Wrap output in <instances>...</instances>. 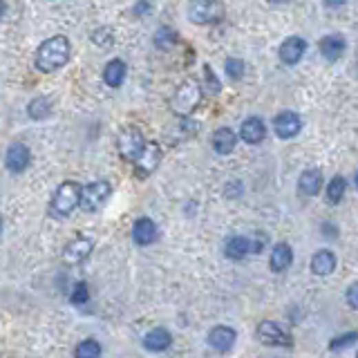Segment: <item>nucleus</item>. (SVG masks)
<instances>
[{
	"label": "nucleus",
	"mask_w": 358,
	"mask_h": 358,
	"mask_svg": "<svg viewBox=\"0 0 358 358\" xmlns=\"http://www.w3.org/2000/svg\"><path fill=\"white\" fill-rule=\"evenodd\" d=\"M143 146H146V139H143V134L137 130V128H125L121 130L119 139H116V148H119V155L125 159V161H137Z\"/></svg>",
	"instance_id": "obj_5"
},
{
	"label": "nucleus",
	"mask_w": 358,
	"mask_h": 358,
	"mask_svg": "<svg viewBox=\"0 0 358 358\" xmlns=\"http://www.w3.org/2000/svg\"><path fill=\"white\" fill-rule=\"evenodd\" d=\"M336 268V255L331 251H318L311 257V271L316 275H329Z\"/></svg>",
	"instance_id": "obj_21"
},
{
	"label": "nucleus",
	"mask_w": 358,
	"mask_h": 358,
	"mask_svg": "<svg viewBox=\"0 0 358 358\" xmlns=\"http://www.w3.org/2000/svg\"><path fill=\"white\" fill-rule=\"evenodd\" d=\"M322 188V173L318 168H309L304 170V173L300 175V182H298V191L300 195L304 197H313L318 195Z\"/></svg>",
	"instance_id": "obj_15"
},
{
	"label": "nucleus",
	"mask_w": 358,
	"mask_h": 358,
	"mask_svg": "<svg viewBox=\"0 0 358 358\" xmlns=\"http://www.w3.org/2000/svg\"><path fill=\"white\" fill-rule=\"evenodd\" d=\"M264 246H266V235L262 231H257L249 238V253H260Z\"/></svg>",
	"instance_id": "obj_29"
},
{
	"label": "nucleus",
	"mask_w": 358,
	"mask_h": 358,
	"mask_svg": "<svg viewBox=\"0 0 358 358\" xmlns=\"http://www.w3.org/2000/svg\"><path fill=\"white\" fill-rule=\"evenodd\" d=\"M5 164L12 173H23V170L30 166V150H27L25 143L16 141L9 146L7 155H5Z\"/></svg>",
	"instance_id": "obj_12"
},
{
	"label": "nucleus",
	"mask_w": 358,
	"mask_h": 358,
	"mask_svg": "<svg viewBox=\"0 0 358 358\" xmlns=\"http://www.w3.org/2000/svg\"><path fill=\"white\" fill-rule=\"evenodd\" d=\"M81 200V186L76 182H63L52 197V213L54 215H70L78 206Z\"/></svg>",
	"instance_id": "obj_3"
},
{
	"label": "nucleus",
	"mask_w": 358,
	"mask_h": 358,
	"mask_svg": "<svg viewBox=\"0 0 358 358\" xmlns=\"http://www.w3.org/2000/svg\"><path fill=\"white\" fill-rule=\"evenodd\" d=\"M92 41L96 45H112V32L110 30H98L96 34H92Z\"/></svg>",
	"instance_id": "obj_31"
},
{
	"label": "nucleus",
	"mask_w": 358,
	"mask_h": 358,
	"mask_svg": "<svg viewBox=\"0 0 358 358\" xmlns=\"http://www.w3.org/2000/svg\"><path fill=\"white\" fill-rule=\"evenodd\" d=\"M87 300H90V289H87V284H85V282H76L74 289H72V293H70V302L76 304V307H81V304H85Z\"/></svg>",
	"instance_id": "obj_27"
},
{
	"label": "nucleus",
	"mask_w": 358,
	"mask_h": 358,
	"mask_svg": "<svg viewBox=\"0 0 358 358\" xmlns=\"http://www.w3.org/2000/svg\"><path fill=\"white\" fill-rule=\"evenodd\" d=\"M101 356V345L96 340H83L78 347H76V358H98Z\"/></svg>",
	"instance_id": "obj_26"
},
{
	"label": "nucleus",
	"mask_w": 358,
	"mask_h": 358,
	"mask_svg": "<svg viewBox=\"0 0 358 358\" xmlns=\"http://www.w3.org/2000/svg\"><path fill=\"white\" fill-rule=\"evenodd\" d=\"M132 240L137 242L139 246L152 244V242L157 240V227H155V222L148 220V218H141V220L134 222V227H132Z\"/></svg>",
	"instance_id": "obj_14"
},
{
	"label": "nucleus",
	"mask_w": 358,
	"mask_h": 358,
	"mask_svg": "<svg viewBox=\"0 0 358 358\" xmlns=\"http://www.w3.org/2000/svg\"><path fill=\"white\" fill-rule=\"evenodd\" d=\"M3 12H5V5H3V3H0V16H3Z\"/></svg>",
	"instance_id": "obj_35"
},
{
	"label": "nucleus",
	"mask_w": 358,
	"mask_h": 358,
	"mask_svg": "<svg viewBox=\"0 0 358 358\" xmlns=\"http://www.w3.org/2000/svg\"><path fill=\"white\" fill-rule=\"evenodd\" d=\"M227 74H229L233 81L242 78V74H244V63H242L240 59H229V61H227Z\"/></svg>",
	"instance_id": "obj_30"
},
{
	"label": "nucleus",
	"mask_w": 358,
	"mask_h": 358,
	"mask_svg": "<svg viewBox=\"0 0 358 358\" xmlns=\"http://www.w3.org/2000/svg\"><path fill=\"white\" fill-rule=\"evenodd\" d=\"M300 128H302L300 116L295 114V112H291V110H284V112H280L273 119V130H275V134L280 139H291V137H295V134L300 132Z\"/></svg>",
	"instance_id": "obj_9"
},
{
	"label": "nucleus",
	"mask_w": 358,
	"mask_h": 358,
	"mask_svg": "<svg viewBox=\"0 0 358 358\" xmlns=\"http://www.w3.org/2000/svg\"><path fill=\"white\" fill-rule=\"evenodd\" d=\"M354 343H356V334L352 331V334H345V336H340L338 340H334V343H331V349L347 347V345H354Z\"/></svg>",
	"instance_id": "obj_33"
},
{
	"label": "nucleus",
	"mask_w": 358,
	"mask_h": 358,
	"mask_svg": "<svg viewBox=\"0 0 358 358\" xmlns=\"http://www.w3.org/2000/svg\"><path fill=\"white\" fill-rule=\"evenodd\" d=\"M224 253L231 260H242L244 255H249V238H242V235H235L227 242V249H224Z\"/></svg>",
	"instance_id": "obj_23"
},
{
	"label": "nucleus",
	"mask_w": 358,
	"mask_h": 358,
	"mask_svg": "<svg viewBox=\"0 0 358 358\" xmlns=\"http://www.w3.org/2000/svg\"><path fill=\"white\" fill-rule=\"evenodd\" d=\"M320 52L327 61H338L345 54V39L340 34H329L320 41Z\"/></svg>",
	"instance_id": "obj_16"
},
{
	"label": "nucleus",
	"mask_w": 358,
	"mask_h": 358,
	"mask_svg": "<svg viewBox=\"0 0 358 358\" xmlns=\"http://www.w3.org/2000/svg\"><path fill=\"white\" fill-rule=\"evenodd\" d=\"M200 101H202V83L195 78H188L177 87V92L173 96V112L186 116L200 105Z\"/></svg>",
	"instance_id": "obj_2"
},
{
	"label": "nucleus",
	"mask_w": 358,
	"mask_h": 358,
	"mask_svg": "<svg viewBox=\"0 0 358 358\" xmlns=\"http://www.w3.org/2000/svg\"><path fill=\"white\" fill-rule=\"evenodd\" d=\"M347 300H349V307H356L358 300H356V284H352L347 289Z\"/></svg>",
	"instance_id": "obj_34"
},
{
	"label": "nucleus",
	"mask_w": 358,
	"mask_h": 358,
	"mask_svg": "<svg viewBox=\"0 0 358 358\" xmlns=\"http://www.w3.org/2000/svg\"><path fill=\"white\" fill-rule=\"evenodd\" d=\"M110 193H112V188H110V184H107V182H92V184H87V186L81 188L78 206L85 213H94V211H98L107 202Z\"/></svg>",
	"instance_id": "obj_4"
},
{
	"label": "nucleus",
	"mask_w": 358,
	"mask_h": 358,
	"mask_svg": "<svg viewBox=\"0 0 358 358\" xmlns=\"http://www.w3.org/2000/svg\"><path fill=\"white\" fill-rule=\"evenodd\" d=\"M264 134H266V128H264L262 119H257V116H251V119H246L240 128V137L246 143H260L264 139Z\"/></svg>",
	"instance_id": "obj_18"
},
{
	"label": "nucleus",
	"mask_w": 358,
	"mask_h": 358,
	"mask_svg": "<svg viewBox=\"0 0 358 358\" xmlns=\"http://www.w3.org/2000/svg\"><path fill=\"white\" fill-rule=\"evenodd\" d=\"M257 338H260V343L271 345V347H289L291 345V336L273 320L260 322L257 325Z\"/></svg>",
	"instance_id": "obj_6"
},
{
	"label": "nucleus",
	"mask_w": 358,
	"mask_h": 358,
	"mask_svg": "<svg viewBox=\"0 0 358 358\" xmlns=\"http://www.w3.org/2000/svg\"><path fill=\"white\" fill-rule=\"evenodd\" d=\"M307 52V41L300 39V36H289L282 45H280V61L286 65H295Z\"/></svg>",
	"instance_id": "obj_11"
},
{
	"label": "nucleus",
	"mask_w": 358,
	"mask_h": 358,
	"mask_svg": "<svg viewBox=\"0 0 358 358\" xmlns=\"http://www.w3.org/2000/svg\"><path fill=\"white\" fill-rule=\"evenodd\" d=\"M92 240L90 238H74L72 242H67V246L63 249V260L67 264H76V262H83V260L92 253Z\"/></svg>",
	"instance_id": "obj_10"
},
{
	"label": "nucleus",
	"mask_w": 358,
	"mask_h": 358,
	"mask_svg": "<svg viewBox=\"0 0 358 358\" xmlns=\"http://www.w3.org/2000/svg\"><path fill=\"white\" fill-rule=\"evenodd\" d=\"M123 78H125V63L119 61V59H114V61L107 63L105 70H103V81H105V83L110 87H119L123 83Z\"/></svg>",
	"instance_id": "obj_22"
},
{
	"label": "nucleus",
	"mask_w": 358,
	"mask_h": 358,
	"mask_svg": "<svg viewBox=\"0 0 358 358\" xmlns=\"http://www.w3.org/2000/svg\"><path fill=\"white\" fill-rule=\"evenodd\" d=\"M345 188H347V182L343 177H334L327 186V200L331 204H338L343 202V195H345Z\"/></svg>",
	"instance_id": "obj_25"
},
{
	"label": "nucleus",
	"mask_w": 358,
	"mask_h": 358,
	"mask_svg": "<svg viewBox=\"0 0 358 358\" xmlns=\"http://www.w3.org/2000/svg\"><path fill=\"white\" fill-rule=\"evenodd\" d=\"M0 231H3V220H0Z\"/></svg>",
	"instance_id": "obj_36"
},
{
	"label": "nucleus",
	"mask_w": 358,
	"mask_h": 358,
	"mask_svg": "<svg viewBox=\"0 0 358 358\" xmlns=\"http://www.w3.org/2000/svg\"><path fill=\"white\" fill-rule=\"evenodd\" d=\"M159 159H161V146L155 141H146V146H143L139 159L134 161V170H137V175L141 179H146L152 170L159 166Z\"/></svg>",
	"instance_id": "obj_8"
},
{
	"label": "nucleus",
	"mask_w": 358,
	"mask_h": 358,
	"mask_svg": "<svg viewBox=\"0 0 358 358\" xmlns=\"http://www.w3.org/2000/svg\"><path fill=\"white\" fill-rule=\"evenodd\" d=\"M222 3H211V0H200V3L188 5V18L195 25H209L213 21H218L222 16Z\"/></svg>",
	"instance_id": "obj_7"
},
{
	"label": "nucleus",
	"mask_w": 358,
	"mask_h": 358,
	"mask_svg": "<svg viewBox=\"0 0 358 358\" xmlns=\"http://www.w3.org/2000/svg\"><path fill=\"white\" fill-rule=\"evenodd\" d=\"M235 331L231 327H213L209 331V345L213 349H218V352H229L235 345Z\"/></svg>",
	"instance_id": "obj_13"
},
{
	"label": "nucleus",
	"mask_w": 358,
	"mask_h": 358,
	"mask_svg": "<svg viewBox=\"0 0 358 358\" xmlns=\"http://www.w3.org/2000/svg\"><path fill=\"white\" fill-rule=\"evenodd\" d=\"M175 41H177V34H175V30H170V27H161V30L157 32V36H155L157 48H168V45L175 43Z\"/></svg>",
	"instance_id": "obj_28"
},
{
	"label": "nucleus",
	"mask_w": 358,
	"mask_h": 358,
	"mask_svg": "<svg viewBox=\"0 0 358 358\" xmlns=\"http://www.w3.org/2000/svg\"><path fill=\"white\" fill-rule=\"evenodd\" d=\"M235 132H233L231 128H220L215 130L213 134V148L218 155H229V152H233V148H235Z\"/></svg>",
	"instance_id": "obj_19"
},
{
	"label": "nucleus",
	"mask_w": 358,
	"mask_h": 358,
	"mask_svg": "<svg viewBox=\"0 0 358 358\" xmlns=\"http://www.w3.org/2000/svg\"><path fill=\"white\" fill-rule=\"evenodd\" d=\"M204 76H206V81H209V87H211V92H213V94H218V92H220V81L213 76V70H211L209 65L204 67Z\"/></svg>",
	"instance_id": "obj_32"
},
{
	"label": "nucleus",
	"mask_w": 358,
	"mask_h": 358,
	"mask_svg": "<svg viewBox=\"0 0 358 358\" xmlns=\"http://www.w3.org/2000/svg\"><path fill=\"white\" fill-rule=\"evenodd\" d=\"M170 343H173V338H170V331L164 327L148 331L146 338H143V347L150 349V352H164L170 347Z\"/></svg>",
	"instance_id": "obj_17"
},
{
	"label": "nucleus",
	"mask_w": 358,
	"mask_h": 358,
	"mask_svg": "<svg viewBox=\"0 0 358 358\" xmlns=\"http://www.w3.org/2000/svg\"><path fill=\"white\" fill-rule=\"evenodd\" d=\"M293 260V253H291V246L284 244V242H280V244H275L273 251H271V260H268V264H271V268L275 273L284 271L286 266L291 264Z\"/></svg>",
	"instance_id": "obj_20"
},
{
	"label": "nucleus",
	"mask_w": 358,
	"mask_h": 358,
	"mask_svg": "<svg viewBox=\"0 0 358 358\" xmlns=\"http://www.w3.org/2000/svg\"><path fill=\"white\" fill-rule=\"evenodd\" d=\"M52 114V103L48 96H39L30 103V116L32 119H48Z\"/></svg>",
	"instance_id": "obj_24"
},
{
	"label": "nucleus",
	"mask_w": 358,
	"mask_h": 358,
	"mask_svg": "<svg viewBox=\"0 0 358 358\" xmlns=\"http://www.w3.org/2000/svg\"><path fill=\"white\" fill-rule=\"evenodd\" d=\"M70 52H72V48L65 36H52V39H48L39 48L34 63L41 72L50 74V72H56L65 65L70 61Z\"/></svg>",
	"instance_id": "obj_1"
}]
</instances>
